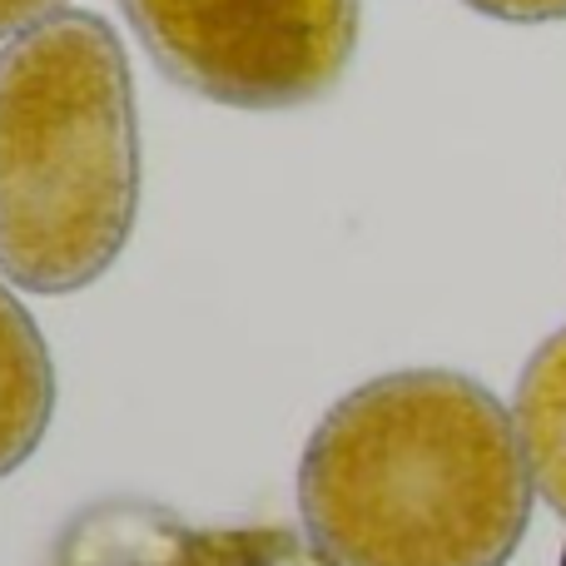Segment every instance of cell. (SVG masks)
I'll return each instance as SVG.
<instances>
[{
  "label": "cell",
  "mask_w": 566,
  "mask_h": 566,
  "mask_svg": "<svg viewBox=\"0 0 566 566\" xmlns=\"http://www.w3.org/2000/svg\"><path fill=\"white\" fill-rule=\"evenodd\" d=\"M60 6H65V0H0V40L45 25L50 15H60Z\"/></svg>",
  "instance_id": "cell-8"
},
{
  "label": "cell",
  "mask_w": 566,
  "mask_h": 566,
  "mask_svg": "<svg viewBox=\"0 0 566 566\" xmlns=\"http://www.w3.org/2000/svg\"><path fill=\"white\" fill-rule=\"evenodd\" d=\"M135 214L129 60L99 15L60 10L0 50V274L75 293L125 254Z\"/></svg>",
  "instance_id": "cell-2"
},
{
  "label": "cell",
  "mask_w": 566,
  "mask_h": 566,
  "mask_svg": "<svg viewBox=\"0 0 566 566\" xmlns=\"http://www.w3.org/2000/svg\"><path fill=\"white\" fill-rule=\"evenodd\" d=\"M175 85L229 109H298L353 65L363 0H119Z\"/></svg>",
  "instance_id": "cell-3"
},
{
  "label": "cell",
  "mask_w": 566,
  "mask_h": 566,
  "mask_svg": "<svg viewBox=\"0 0 566 566\" xmlns=\"http://www.w3.org/2000/svg\"><path fill=\"white\" fill-rule=\"evenodd\" d=\"M55 566H338L289 527H189L155 502H95L65 527Z\"/></svg>",
  "instance_id": "cell-4"
},
{
  "label": "cell",
  "mask_w": 566,
  "mask_h": 566,
  "mask_svg": "<svg viewBox=\"0 0 566 566\" xmlns=\"http://www.w3.org/2000/svg\"><path fill=\"white\" fill-rule=\"evenodd\" d=\"M517 438L547 507L566 522V328H557L517 382Z\"/></svg>",
  "instance_id": "cell-6"
},
{
  "label": "cell",
  "mask_w": 566,
  "mask_h": 566,
  "mask_svg": "<svg viewBox=\"0 0 566 566\" xmlns=\"http://www.w3.org/2000/svg\"><path fill=\"white\" fill-rule=\"evenodd\" d=\"M532 488L517 418L448 368L353 388L298 468L303 527L338 566H507Z\"/></svg>",
  "instance_id": "cell-1"
},
{
  "label": "cell",
  "mask_w": 566,
  "mask_h": 566,
  "mask_svg": "<svg viewBox=\"0 0 566 566\" xmlns=\"http://www.w3.org/2000/svg\"><path fill=\"white\" fill-rule=\"evenodd\" d=\"M462 6L482 10V15H492V20H512V25L566 20V0H462Z\"/></svg>",
  "instance_id": "cell-7"
},
{
  "label": "cell",
  "mask_w": 566,
  "mask_h": 566,
  "mask_svg": "<svg viewBox=\"0 0 566 566\" xmlns=\"http://www.w3.org/2000/svg\"><path fill=\"white\" fill-rule=\"evenodd\" d=\"M55 412V368L20 298L0 283V478L40 448Z\"/></svg>",
  "instance_id": "cell-5"
},
{
  "label": "cell",
  "mask_w": 566,
  "mask_h": 566,
  "mask_svg": "<svg viewBox=\"0 0 566 566\" xmlns=\"http://www.w3.org/2000/svg\"><path fill=\"white\" fill-rule=\"evenodd\" d=\"M562 566H566V557H562Z\"/></svg>",
  "instance_id": "cell-9"
}]
</instances>
